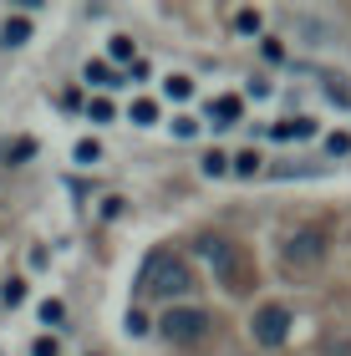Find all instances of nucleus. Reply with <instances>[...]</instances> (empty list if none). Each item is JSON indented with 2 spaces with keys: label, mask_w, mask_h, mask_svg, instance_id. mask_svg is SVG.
I'll list each match as a JSON object with an SVG mask.
<instances>
[{
  "label": "nucleus",
  "mask_w": 351,
  "mask_h": 356,
  "mask_svg": "<svg viewBox=\"0 0 351 356\" xmlns=\"http://www.w3.org/2000/svg\"><path fill=\"white\" fill-rule=\"evenodd\" d=\"M214 118H219V127H229V122L245 118V102H239V97H219V102H214Z\"/></svg>",
  "instance_id": "obj_7"
},
{
  "label": "nucleus",
  "mask_w": 351,
  "mask_h": 356,
  "mask_svg": "<svg viewBox=\"0 0 351 356\" xmlns=\"http://www.w3.org/2000/svg\"><path fill=\"white\" fill-rule=\"evenodd\" d=\"M133 122H142V127L158 122V102H153V97H138V102H133Z\"/></svg>",
  "instance_id": "obj_8"
},
{
  "label": "nucleus",
  "mask_w": 351,
  "mask_h": 356,
  "mask_svg": "<svg viewBox=\"0 0 351 356\" xmlns=\"http://www.w3.org/2000/svg\"><path fill=\"white\" fill-rule=\"evenodd\" d=\"M225 168H229V158H225V153H209V158H204V173H214V178H219Z\"/></svg>",
  "instance_id": "obj_16"
},
{
  "label": "nucleus",
  "mask_w": 351,
  "mask_h": 356,
  "mask_svg": "<svg viewBox=\"0 0 351 356\" xmlns=\"http://www.w3.org/2000/svg\"><path fill=\"white\" fill-rule=\"evenodd\" d=\"M107 51H113V61H133V41H127V36H113Z\"/></svg>",
  "instance_id": "obj_13"
},
{
  "label": "nucleus",
  "mask_w": 351,
  "mask_h": 356,
  "mask_svg": "<svg viewBox=\"0 0 351 356\" xmlns=\"http://www.w3.org/2000/svg\"><path fill=\"white\" fill-rule=\"evenodd\" d=\"M326 250H331V239L326 229H316V224H306V229H295L291 239L280 245V260L291 265V270H316L326 260Z\"/></svg>",
  "instance_id": "obj_4"
},
{
  "label": "nucleus",
  "mask_w": 351,
  "mask_h": 356,
  "mask_svg": "<svg viewBox=\"0 0 351 356\" xmlns=\"http://www.w3.org/2000/svg\"><path fill=\"white\" fill-rule=\"evenodd\" d=\"M285 336H291V311H285V305H260V311H254V341L280 346Z\"/></svg>",
  "instance_id": "obj_5"
},
{
  "label": "nucleus",
  "mask_w": 351,
  "mask_h": 356,
  "mask_svg": "<svg viewBox=\"0 0 351 356\" xmlns=\"http://www.w3.org/2000/svg\"><path fill=\"white\" fill-rule=\"evenodd\" d=\"M87 82H97V87H113V82H117V72L107 67V61H87Z\"/></svg>",
  "instance_id": "obj_9"
},
{
  "label": "nucleus",
  "mask_w": 351,
  "mask_h": 356,
  "mask_svg": "<svg viewBox=\"0 0 351 356\" xmlns=\"http://www.w3.org/2000/svg\"><path fill=\"white\" fill-rule=\"evenodd\" d=\"M0 36H6V46H21V41L31 36V21H21V15H15V21H6V31H0Z\"/></svg>",
  "instance_id": "obj_10"
},
{
  "label": "nucleus",
  "mask_w": 351,
  "mask_h": 356,
  "mask_svg": "<svg viewBox=\"0 0 351 356\" xmlns=\"http://www.w3.org/2000/svg\"><path fill=\"white\" fill-rule=\"evenodd\" d=\"M87 112H92V122H113V118H117V107L107 102V97H97V102H92Z\"/></svg>",
  "instance_id": "obj_11"
},
{
  "label": "nucleus",
  "mask_w": 351,
  "mask_h": 356,
  "mask_svg": "<svg viewBox=\"0 0 351 356\" xmlns=\"http://www.w3.org/2000/svg\"><path fill=\"white\" fill-rule=\"evenodd\" d=\"M234 173H239V178L260 173V153H239V158H234Z\"/></svg>",
  "instance_id": "obj_12"
},
{
  "label": "nucleus",
  "mask_w": 351,
  "mask_h": 356,
  "mask_svg": "<svg viewBox=\"0 0 351 356\" xmlns=\"http://www.w3.org/2000/svg\"><path fill=\"white\" fill-rule=\"evenodd\" d=\"M311 133H316L311 118H291V122H275V127H270V138H311Z\"/></svg>",
  "instance_id": "obj_6"
},
{
  "label": "nucleus",
  "mask_w": 351,
  "mask_h": 356,
  "mask_svg": "<svg viewBox=\"0 0 351 356\" xmlns=\"http://www.w3.org/2000/svg\"><path fill=\"white\" fill-rule=\"evenodd\" d=\"M209 311H199V305H179V311H163V321H158V336L173 346H199L209 341Z\"/></svg>",
  "instance_id": "obj_3"
},
{
  "label": "nucleus",
  "mask_w": 351,
  "mask_h": 356,
  "mask_svg": "<svg viewBox=\"0 0 351 356\" xmlns=\"http://www.w3.org/2000/svg\"><path fill=\"white\" fill-rule=\"evenodd\" d=\"M76 163H97V143H92V138L76 143Z\"/></svg>",
  "instance_id": "obj_17"
},
{
  "label": "nucleus",
  "mask_w": 351,
  "mask_h": 356,
  "mask_svg": "<svg viewBox=\"0 0 351 356\" xmlns=\"http://www.w3.org/2000/svg\"><path fill=\"white\" fill-rule=\"evenodd\" d=\"M188 92H194V82H188V76H168V97H179V102H183Z\"/></svg>",
  "instance_id": "obj_15"
},
{
  "label": "nucleus",
  "mask_w": 351,
  "mask_h": 356,
  "mask_svg": "<svg viewBox=\"0 0 351 356\" xmlns=\"http://www.w3.org/2000/svg\"><path fill=\"white\" fill-rule=\"evenodd\" d=\"M234 31H260V10H239L234 15Z\"/></svg>",
  "instance_id": "obj_14"
},
{
  "label": "nucleus",
  "mask_w": 351,
  "mask_h": 356,
  "mask_svg": "<svg viewBox=\"0 0 351 356\" xmlns=\"http://www.w3.org/2000/svg\"><path fill=\"white\" fill-rule=\"evenodd\" d=\"M199 254L214 265V275H219V285L229 290V296H245V290L254 285V270H250V254L239 250V245H229V239H199Z\"/></svg>",
  "instance_id": "obj_2"
},
{
  "label": "nucleus",
  "mask_w": 351,
  "mask_h": 356,
  "mask_svg": "<svg viewBox=\"0 0 351 356\" xmlns=\"http://www.w3.org/2000/svg\"><path fill=\"white\" fill-rule=\"evenodd\" d=\"M138 285L148 290V296H158V300H179V296L194 290V270H188L183 254L153 250L148 260H142V270H138Z\"/></svg>",
  "instance_id": "obj_1"
},
{
  "label": "nucleus",
  "mask_w": 351,
  "mask_h": 356,
  "mask_svg": "<svg viewBox=\"0 0 351 356\" xmlns=\"http://www.w3.org/2000/svg\"><path fill=\"white\" fill-rule=\"evenodd\" d=\"M326 148H331V153H351V138H346V133H331Z\"/></svg>",
  "instance_id": "obj_18"
}]
</instances>
